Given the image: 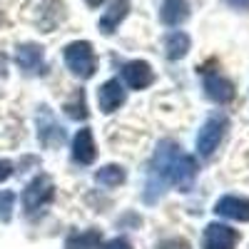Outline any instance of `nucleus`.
I'll return each mask as SVG.
<instances>
[{
  "mask_svg": "<svg viewBox=\"0 0 249 249\" xmlns=\"http://www.w3.org/2000/svg\"><path fill=\"white\" fill-rule=\"evenodd\" d=\"M197 177V162L190 157L177 142L162 140L152 155L150 170H147V182H144V202L152 204L157 202L167 187H177L179 192H187L195 184Z\"/></svg>",
  "mask_w": 249,
  "mask_h": 249,
  "instance_id": "obj_1",
  "label": "nucleus"
},
{
  "mask_svg": "<svg viewBox=\"0 0 249 249\" xmlns=\"http://www.w3.org/2000/svg\"><path fill=\"white\" fill-rule=\"evenodd\" d=\"M55 197V184L48 175H37L33 182H28L25 192H23V207H25V214L35 217L45 210V207L53 202Z\"/></svg>",
  "mask_w": 249,
  "mask_h": 249,
  "instance_id": "obj_3",
  "label": "nucleus"
},
{
  "mask_svg": "<svg viewBox=\"0 0 249 249\" xmlns=\"http://www.w3.org/2000/svg\"><path fill=\"white\" fill-rule=\"evenodd\" d=\"M13 175V164L8 160H0V182H5Z\"/></svg>",
  "mask_w": 249,
  "mask_h": 249,
  "instance_id": "obj_22",
  "label": "nucleus"
},
{
  "mask_svg": "<svg viewBox=\"0 0 249 249\" xmlns=\"http://www.w3.org/2000/svg\"><path fill=\"white\" fill-rule=\"evenodd\" d=\"M237 239H239V234L232 230V227L212 222V224H207V230H204L202 247L204 249H234L237 247Z\"/></svg>",
  "mask_w": 249,
  "mask_h": 249,
  "instance_id": "obj_7",
  "label": "nucleus"
},
{
  "mask_svg": "<svg viewBox=\"0 0 249 249\" xmlns=\"http://www.w3.org/2000/svg\"><path fill=\"white\" fill-rule=\"evenodd\" d=\"M95 155H97V147H95L90 127L77 130V135L72 140V160L80 164H90V162H95Z\"/></svg>",
  "mask_w": 249,
  "mask_h": 249,
  "instance_id": "obj_13",
  "label": "nucleus"
},
{
  "mask_svg": "<svg viewBox=\"0 0 249 249\" xmlns=\"http://www.w3.org/2000/svg\"><path fill=\"white\" fill-rule=\"evenodd\" d=\"M100 249H132V244L124 239V237H115V239H110L107 244H102Z\"/></svg>",
  "mask_w": 249,
  "mask_h": 249,
  "instance_id": "obj_21",
  "label": "nucleus"
},
{
  "mask_svg": "<svg viewBox=\"0 0 249 249\" xmlns=\"http://www.w3.org/2000/svg\"><path fill=\"white\" fill-rule=\"evenodd\" d=\"M190 53V35L182 33V30H175L164 37V55L170 60H179Z\"/></svg>",
  "mask_w": 249,
  "mask_h": 249,
  "instance_id": "obj_15",
  "label": "nucleus"
},
{
  "mask_svg": "<svg viewBox=\"0 0 249 249\" xmlns=\"http://www.w3.org/2000/svg\"><path fill=\"white\" fill-rule=\"evenodd\" d=\"M95 182L102 184V187H117L124 182V170L120 164H105L95 172Z\"/></svg>",
  "mask_w": 249,
  "mask_h": 249,
  "instance_id": "obj_17",
  "label": "nucleus"
},
{
  "mask_svg": "<svg viewBox=\"0 0 249 249\" xmlns=\"http://www.w3.org/2000/svg\"><path fill=\"white\" fill-rule=\"evenodd\" d=\"M65 110H68V117H72V120H85L88 117V105H85V92H75V97L65 105Z\"/></svg>",
  "mask_w": 249,
  "mask_h": 249,
  "instance_id": "obj_18",
  "label": "nucleus"
},
{
  "mask_svg": "<svg viewBox=\"0 0 249 249\" xmlns=\"http://www.w3.org/2000/svg\"><path fill=\"white\" fill-rule=\"evenodd\" d=\"M160 18L164 25H182L190 18V0H162Z\"/></svg>",
  "mask_w": 249,
  "mask_h": 249,
  "instance_id": "obj_14",
  "label": "nucleus"
},
{
  "mask_svg": "<svg viewBox=\"0 0 249 249\" xmlns=\"http://www.w3.org/2000/svg\"><path fill=\"white\" fill-rule=\"evenodd\" d=\"M65 62L68 68L75 77H82L88 80L95 75L97 70V62H95V53H92V45L88 43V40H75V43L65 45Z\"/></svg>",
  "mask_w": 249,
  "mask_h": 249,
  "instance_id": "obj_4",
  "label": "nucleus"
},
{
  "mask_svg": "<svg viewBox=\"0 0 249 249\" xmlns=\"http://www.w3.org/2000/svg\"><path fill=\"white\" fill-rule=\"evenodd\" d=\"M227 3H230L232 8H237V10H249V0H227Z\"/></svg>",
  "mask_w": 249,
  "mask_h": 249,
  "instance_id": "obj_24",
  "label": "nucleus"
},
{
  "mask_svg": "<svg viewBox=\"0 0 249 249\" xmlns=\"http://www.w3.org/2000/svg\"><path fill=\"white\" fill-rule=\"evenodd\" d=\"M227 127H230V120H227V115L214 112L212 117H207V122L202 124L199 132H197V152H199V157L210 160V157L214 155V150L219 147V142L224 140Z\"/></svg>",
  "mask_w": 249,
  "mask_h": 249,
  "instance_id": "obj_2",
  "label": "nucleus"
},
{
  "mask_svg": "<svg viewBox=\"0 0 249 249\" xmlns=\"http://www.w3.org/2000/svg\"><path fill=\"white\" fill-rule=\"evenodd\" d=\"M15 62L25 75H43L45 72V53L35 43H23L15 50Z\"/></svg>",
  "mask_w": 249,
  "mask_h": 249,
  "instance_id": "obj_6",
  "label": "nucleus"
},
{
  "mask_svg": "<svg viewBox=\"0 0 249 249\" xmlns=\"http://www.w3.org/2000/svg\"><path fill=\"white\" fill-rule=\"evenodd\" d=\"M127 13H130V0H112L110 3V8L100 15V20H97V28H100V33H105V35H112L117 28H120V23L124 18H127Z\"/></svg>",
  "mask_w": 249,
  "mask_h": 249,
  "instance_id": "obj_12",
  "label": "nucleus"
},
{
  "mask_svg": "<svg viewBox=\"0 0 249 249\" xmlns=\"http://www.w3.org/2000/svg\"><path fill=\"white\" fill-rule=\"evenodd\" d=\"M124 97L127 95H124V88L120 85V80H107L97 90V105L105 115H110V112L120 110V105H124Z\"/></svg>",
  "mask_w": 249,
  "mask_h": 249,
  "instance_id": "obj_10",
  "label": "nucleus"
},
{
  "mask_svg": "<svg viewBox=\"0 0 249 249\" xmlns=\"http://www.w3.org/2000/svg\"><path fill=\"white\" fill-rule=\"evenodd\" d=\"M157 249H190L187 239H179V237H172V239H164L157 244Z\"/></svg>",
  "mask_w": 249,
  "mask_h": 249,
  "instance_id": "obj_20",
  "label": "nucleus"
},
{
  "mask_svg": "<svg viewBox=\"0 0 249 249\" xmlns=\"http://www.w3.org/2000/svg\"><path fill=\"white\" fill-rule=\"evenodd\" d=\"M37 140L45 144V147H57V144H62V140H65V132H62V127L57 124L53 110L48 105H43L37 110Z\"/></svg>",
  "mask_w": 249,
  "mask_h": 249,
  "instance_id": "obj_5",
  "label": "nucleus"
},
{
  "mask_svg": "<svg viewBox=\"0 0 249 249\" xmlns=\"http://www.w3.org/2000/svg\"><path fill=\"white\" fill-rule=\"evenodd\" d=\"M204 95L217 105H224V102L234 100V85L219 72H204Z\"/></svg>",
  "mask_w": 249,
  "mask_h": 249,
  "instance_id": "obj_9",
  "label": "nucleus"
},
{
  "mask_svg": "<svg viewBox=\"0 0 249 249\" xmlns=\"http://www.w3.org/2000/svg\"><path fill=\"white\" fill-rule=\"evenodd\" d=\"M85 3H88V5H92V8H97L100 3H105V0H85Z\"/></svg>",
  "mask_w": 249,
  "mask_h": 249,
  "instance_id": "obj_25",
  "label": "nucleus"
},
{
  "mask_svg": "<svg viewBox=\"0 0 249 249\" xmlns=\"http://www.w3.org/2000/svg\"><path fill=\"white\" fill-rule=\"evenodd\" d=\"M100 232L88 230V232H75L68 237L65 249H100Z\"/></svg>",
  "mask_w": 249,
  "mask_h": 249,
  "instance_id": "obj_16",
  "label": "nucleus"
},
{
  "mask_svg": "<svg viewBox=\"0 0 249 249\" xmlns=\"http://www.w3.org/2000/svg\"><path fill=\"white\" fill-rule=\"evenodd\" d=\"M13 207H15V195L3 190V192H0V219H3V222H8L13 217Z\"/></svg>",
  "mask_w": 249,
  "mask_h": 249,
  "instance_id": "obj_19",
  "label": "nucleus"
},
{
  "mask_svg": "<svg viewBox=\"0 0 249 249\" xmlns=\"http://www.w3.org/2000/svg\"><path fill=\"white\" fill-rule=\"evenodd\" d=\"M5 75H8V60H5V55H3V53H0V88H3Z\"/></svg>",
  "mask_w": 249,
  "mask_h": 249,
  "instance_id": "obj_23",
  "label": "nucleus"
},
{
  "mask_svg": "<svg viewBox=\"0 0 249 249\" xmlns=\"http://www.w3.org/2000/svg\"><path fill=\"white\" fill-rule=\"evenodd\" d=\"M214 212H217L219 217H227V219L249 222V199H244V197H234V195H227V197L217 199Z\"/></svg>",
  "mask_w": 249,
  "mask_h": 249,
  "instance_id": "obj_11",
  "label": "nucleus"
},
{
  "mask_svg": "<svg viewBox=\"0 0 249 249\" xmlns=\"http://www.w3.org/2000/svg\"><path fill=\"white\" fill-rule=\"evenodd\" d=\"M122 80L127 82L132 90H144L155 82V70L150 68V62L144 60H132L122 65Z\"/></svg>",
  "mask_w": 249,
  "mask_h": 249,
  "instance_id": "obj_8",
  "label": "nucleus"
}]
</instances>
